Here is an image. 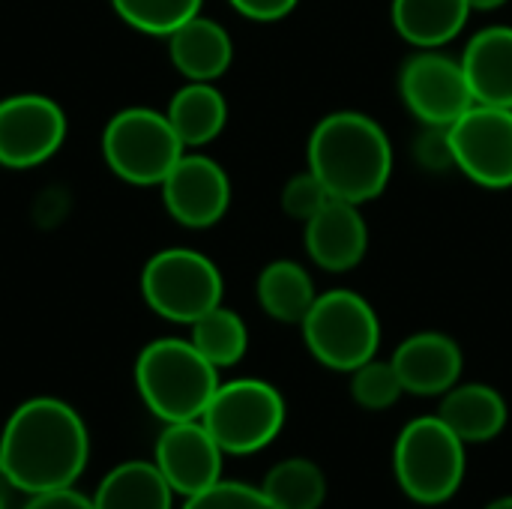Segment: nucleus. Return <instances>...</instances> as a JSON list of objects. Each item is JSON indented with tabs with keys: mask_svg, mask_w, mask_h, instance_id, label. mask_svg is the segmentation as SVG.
I'll return each mask as SVG.
<instances>
[{
	"mask_svg": "<svg viewBox=\"0 0 512 509\" xmlns=\"http://www.w3.org/2000/svg\"><path fill=\"white\" fill-rule=\"evenodd\" d=\"M306 252L312 264L327 273H348L360 267L369 252V225L360 204L330 198L306 222Z\"/></svg>",
	"mask_w": 512,
	"mask_h": 509,
	"instance_id": "2eb2a0df",
	"label": "nucleus"
},
{
	"mask_svg": "<svg viewBox=\"0 0 512 509\" xmlns=\"http://www.w3.org/2000/svg\"><path fill=\"white\" fill-rule=\"evenodd\" d=\"M399 96L420 126H453L477 105L462 60L441 54V48H417L405 60Z\"/></svg>",
	"mask_w": 512,
	"mask_h": 509,
	"instance_id": "1a4fd4ad",
	"label": "nucleus"
},
{
	"mask_svg": "<svg viewBox=\"0 0 512 509\" xmlns=\"http://www.w3.org/2000/svg\"><path fill=\"white\" fill-rule=\"evenodd\" d=\"M456 171L483 189L512 186V108L474 105L453 126Z\"/></svg>",
	"mask_w": 512,
	"mask_h": 509,
	"instance_id": "9b49d317",
	"label": "nucleus"
},
{
	"mask_svg": "<svg viewBox=\"0 0 512 509\" xmlns=\"http://www.w3.org/2000/svg\"><path fill=\"white\" fill-rule=\"evenodd\" d=\"M396 375L411 396H444L462 381L465 354L459 342L438 330L408 336L393 351Z\"/></svg>",
	"mask_w": 512,
	"mask_h": 509,
	"instance_id": "4468645a",
	"label": "nucleus"
},
{
	"mask_svg": "<svg viewBox=\"0 0 512 509\" xmlns=\"http://www.w3.org/2000/svg\"><path fill=\"white\" fill-rule=\"evenodd\" d=\"M0 509H9L6 507V501H3V495H0Z\"/></svg>",
	"mask_w": 512,
	"mask_h": 509,
	"instance_id": "72a5a7b5",
	"label": "nucleus"
},
{
	"mask_svg": "<svg viewBox=\"0 0 512 509\" xmlns=\"http://www.w3.org/2000/svg\"><path fill=\"white\" fill-rule=\"evenodd\" d=\"M219 384V369L189 339H153L135 360L138 396L162 423L201 420Z\"/></svg>",
	"mask_w": 512,
	"mask_h": 509,
	"instance_id": "7ed1b4c3",
	"label": "nucleus"
},
{
	"mask_svg": "<svg viewBox=\"0 0 512 509\" xmlns=\"http://www.w3.org/2000/svg\"><path fill=\"white\" fill-rule=\"evenodd\" d=\"M228 3L243 18H252V21H279L300 6V0H228Z\"/></svg>",
	"mask_w": 512,
	"mask_h": 509,
	"instance_id": "c756f323",
	"label": "nucleus"
},
{
	"mask_svg": "<svg viewBox=\"0 0 512 509\" xmlns=\"http://www.w3.org/2000/svg\"><path fill=\"white\" fill-rule=\"evenodd\" d=\"M162 204L183 228H213L231 207V180L216 159L186 150L162 180Z\"/></svg>",
	"mask_w": 512,
	"mask_h": 509,
	"instance_id": "f8f14e48",
	"label": "nucleus"
},
{
	"mask_svg": "<svg viewBox=\"0 0 512 509\" xmlns=\"http://www.w3.org/2000/svg\"><path fill=\"white\" fill-rule=\"evenodd\" d=\"M183 153L168 114L153 108H123L102 132V156L111 174L132 186H162Z\"/></svg>",
	"mask_w": 512,
	"mask_h": 509,
	"instance_id": "0eeeda50",
	"label": "nucleus"
},
{
	"mask_svg": "<svg viewBox=\"0 0 512 509\" xmlns=\"http://www.w3.org/2000/svg\"><path fill=\"white\" fill-rule=\"evenodd\" d=\"M183 509H276L267 495L261 492V486H246V483H234V480H219L216 486L186 498Z\"/></svg>",
	"mask_w": 512,
	"mask_h": 509,
	"instance_id": "bb28decb",
	"label": "nucleus"
},
{
	"mask_svg": "<svg viewBox=\"0 0 512 509\" xmlns=\"http://www.w3.org/2000/svg\"><path fill=\"white\" fill-rule=\"evenodd\" d=\"M438 417L462 438L465 444L495 441L510 420L504 396L489 384H456L441 396Z\"/></svg>",
	"mask_w": 512,
	"mask_h": 509,
	"instance_id": "a211bd4d",
	"label": "nucleus"
},
{
	"mask_svg": "<svg viewBox=\"0 0 512 509\" xmlns=\"http://www.w3.org/2000/svg\"><path fill=\"white\" fill-rule=\"evenodd\" d=\"M93 509H174V489L153 462L129 459L99 480Z\"/></svg>",
	"mask_w": 512,
	"mask_h": 509,
	"instance_id": "412c9836",
	"label": "nucleus"
},
{
	"mask_svg": "<svg viewBox=\"0 0 512 509\" xmlns=\"http://www.w3.org/2000/svg\"><path fill=\"white\" fill-rule=\"evenodd\" d=\"M168 54L186 81H219L231 69L234 42L219 21L195 15L168 36Z\"/></svg>",
	"mask_w": 512,
	"mask_h": 509,
	"instance_id": "f3484780",
	"label": "nucleus"
},
{
	"mask_svg": "<svg viewBox=\"0 0 512 509\" xmlns=\"http://www.w3.org/2000/svg\"><path fill=\"white\" fill-rule=\"evenodd\" d=\"M285 399L261 378H237L216 387L201 423L225 456H252L270 447L285 429Z\"/></svg>",
	"mask_w": 512,
	"mask_h": 509,
	"instance_id": "423d86ee",
	"label": "nucleus"
},
{
	"mask_svg": "<svg viewBox=\"0 0 512 509\" xmlns=\"http://www.w3.org/2000/svg\"><path fill=\"white\" fill-rule=\"evenodd\" d=\"M21 509H93V498L69 486V489H54L42 495H27V504Z\"/></svg>",
	"mask_w": 512,
	"mask_h": 509,
	"instance_id": "7c9ffc66",
	"label": "nucleus"
},
{
	"mask_svg": "<svg viewBox=\"0 0 512 509\" xmlns=\"http://www.w3.org/2000/svg\"><path fill=\"white\" fill-rule=\"evenodd\" d=\"M255 291H258V303L264 315H270L279 324H297V327L303 324L312 303L318 300L309 270L288 258L270 261L261 270Z\"/></svg>",
	"mask_w": 512,
	"mask_h": 509,
	"instance_id": "4be33fe9",
	"label": "nucleus"
},
{
	"mask_svg": "<svg viewBox=\"0 0 512 509\" xmlns=\"http://www.w3.org/2000/svg\"><path fill=\"white\" fill-rule=\"evenodd\" d=\"M261 492L276 509H321L327 501V477L312 459L294 456L270 468Z\"/></svg>",
	"mask_w": 512,
	"mask_h": 509,
	"instance_id": "5701e85b",
	"label": "nucleus"
},
{
	"mask_svg": "<svg viewBox=\"0 0 512 509\" xmlns=\"http://www.w3.org/2000/svg\"><path fill=\"white\" fill-rule=\"evenodd\" d=\"M465 447L438 414L411 420L393 447V474L405 498L423 507L453 501L468 471Z\"/></svg>",
	"mask_w": 512,
	"mask_h": 509,
	"instance_id": "20e7f679",
	"label": "nucleus"
},
{
	"mask_svg": "<svg viewBox=\"0 0 512 509\" xmlns=\"http://www.w3.org/2000/svg\"><path fill=\"white\" fill-rule=\"evenodd\" d=\"M204 0H111L114 12L138 33L171 36L189 18L201 15Z\"/></svg>",
	"mask_w": 512,
	"mask_h": 509,
	"instance_id": "393cba45",
	"label": "nucleus"
},
{
	"mask_svg": "<svg viewBox=\"0 0 512 509\" xmlns=\"http://www.w3.org/2000/svg\"><path fill=\"white\" fill-rule=\"evenodd\" d=\"M189 330H192L189 342L216 369L237 366L246 357V351H249V327H246V321L234 309L216 306L207 315H201L198 321H192Z\"/></svg>",
	"mask_w": 512,
	"mask_h": 509,
	"instance_id": "b1692460",
	"label": "nucleus"
},
{
	"mask_svg": "<svg viewBox=\"0 0 512 509\" xmlns=\"http://www.w3.org/2000/svg\"><path fill=\"white\" fill-rule=\"evenodd\" d=\"M300 330L309 354L333 372L351 375L357 366L378 357L381 348L378 312L363 294L351 288L318 294Z\"/></svg>",
	"mask_w": 512,
	"mask_h": 509,
	"instance_id": "39448f33",
	"label": "nucleus"
},
{
	"mask_svg": "<svg viewBox=\"0 0 512 509\" xmlns=\"http://www.w3.org/2000/svg\"><path fill=\"white\" fill-rule=\"evenodd\" d=\"M414 159L429 174L456 171V150L450 126H420L414 138Z\"/></svg>",
	"mask_w": 512,
	"mask_h": 509,
	"instance_id": "c85d7f7f",
	"label": "nucleus"
},
{
	"mask_svg": "<svg viewBox=\"0 0 512 509\" xmlns=\"http://www.w3.org/2000/svg\"><path fill=\"white\" fill-rule=\"evenodd\" d=\"M330 201V192L324 189V183L306 168L300 174H294L285 189H282V210L294 219V222H309L324 204Z\"/></svg>",
	"mask_w": 512,
	"mask_h": 509,
	"instance_id": "cd10ccee",
	"label": "nucleus"
},
{
	"mask_svg": "<svg viewBox=\"0 0 512 509\" xmlns=\"http://www.w3.org/2000/svg\"><path fill=\"white\" fill-rule=\"evenodd\" d=\"M222 447L201 420L165 423L153 447V465L174 495L192 498L222 480Z\"/></svg>",
	"mask_w": 512,
	"mask_h": 509,
	"instance_id": "ddd939ff",
	"label": "nucleus"
},
{
	"mask_svg": "<svg viewBox=\"0 0 512 509\" xmlns=\"http://www.w3.org/2000/svg\"><path fill=\"white\" fill-rule=\"evenodd\" d=\"M462 66L477 105L512 108V27L492 24L465 45Z\"/></svg>",
	"mask_w": 512,
	"mask_h": 509,
	"instance_id": "dca6fc26",
	"label": "nucleus"
},
{
	"mask_svg": "<svg viewBox=\"0 0 512 509\" xmlns=\"http://www.w3.org/2000/svg\"><path fill=\"white\" fill-rule=\"evenodd\" d=\"M351 396L363 411H387V408H393L405 396V387H402V381L396 375L393 360L372 357L369 363L357 366L351 372Z\"/></svg>",
	"mask_w": 512,
	"mask_h": 509,
	"instance_id": "a878e982",
	"label": "nucleus"
},
{
	"mask_svg": "<svg viewBox=\"0 0 512 509\" xmlns=\"http://www.w3.org/2000/svg\"><path fill=\"white\" fill-rule=\"evenodd\" d=\"M468 0H393L390 18L396 33L414 48L450 45L471 18Z\"/></svg>",
	"mask_w": 512,
	"mask_h": 509,
	"instance_id": "6ab92c4d",
	"label": "nucleus"
},
{
	"mask_svg": "<svg viewBox=\"0 0 512 509\" xmlns=\"http://www.w3.org/2000/svg\"><path fill=\"white\" fill-rule=\"evenodd\" d=\"M168 120L186 150L216 141L228 123V102L216 81H186L168 102Z\"/></svg>",
	"mask_w": 512,
	"mask_h": 509,
	"instance_id": "aec40b11",
	"label": "nucleus"
},
{
	"mask_svg": "<svg viewBox=\"0 0 512 509\" xmlns=\"http://www.w3.org/2000/svg\"><path fill=\"white\" fill-rule=\"evenodd\" d=\"M87 459L90 432L63 399H27L0 429V477L24 495L75 486Z\"/></svg>",
	"mask_w": 512,
	"mask_h": 509,
	"instance_id": "f257e3e1",
	"label": "nucleus"
},
{
	"mask_svg": "<svg viewBox=\"0 0 512 509\" xmlns=\"http://www.w3.org/2000/svg\"><path fill=\"white\" fill-rule=\"evenodd\" d=\"M468 3H471V9H474V12H492V9L507 6L510 0H468Z\"/></svg>",
	"mask_w": 512,
	"mask_h": 509,
	"instance_id": "2f4dec72",
	"label": "nucleus"
},
{
	"mask_svg": "<svg viewBox=\"0 0 512 509\" xmlns=\"http://www.w3.org/2000/svg\"><path fill=\"white\" fill-rule=\"evenodd\" d=\"M63 108L42 93H15L0 99V165L36 168L48 162L66 141Z\"/></svg>",
	"mask_w": 512,
	"mask_h": 509,
	"instance_id": "9d476101",
	"label": "nucleus"
},
{
	"mask_svg": "<svg viewBox=\"0 0 512 509\" xmlns=\"http://www.w3.org/2000/svg\"><path fill=\"white\" fill-rule=\"evenodd\" d=\"M222 273L195 249H162L141 270V297L165 321L192 324L222 306Z\"/></svg>",
	"mask_w": 512,
	"mask_h": 509,
	"instance_id": "6e6552de",
	"label": "nucleus"
},
{
	"mask_svg": "<svg viewBox=\"0 0 512 509\" xmlns=\"http://www.w3.org/2000/svg\"><path fill=\"white\" fill-rule=\"evenodd\" d=\"M309 171L324 183L330 198L369 204L390 186L393 144L384 126L363 111H333L309 135Z\"/></svg>",
	"mask_w": 512,
	"mask_h": 509,
	"instance_id": "f03ea898",
	"label": "nucleus"
},
{
	"mask_svg": "<svg viewBox=\"0 0 512 509\" xmlns=\"http://www.w3.org/2000/svg\"><path fill=\"white\" fill-rule=\"evenodd\" d=\"M486 509H512V495H504V498H495Z\"/></svg>",
	"mask_w": 512,
	"mask_h": 509,
	"instance_id": "473e14b6",
	"label": "nucleus"
}]
</instances>
